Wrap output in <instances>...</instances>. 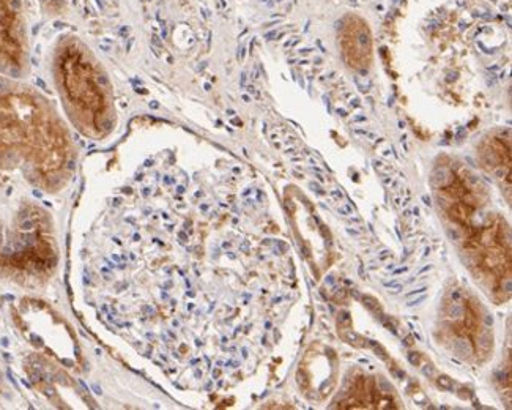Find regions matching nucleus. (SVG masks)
<instances>
[{
    "instance_id": "obj_27",
    "label": "nucleus",
    "mask_w": 512,
    "mask_h": 410,
    "mask_svg": "<svg viewBox=\"0 0 512 410\" xmlns=\"http://www.w3.org/2000/svg\"><path fill=\"white\" fill-rule=\"evenodd\" d=\"M423 201H424V204L429 205V207H431L432 201H431V198H429V196H423Z\"/></svg>"
},
{
    "instance_id": "obj_1",
    "label": "nucleus",
    "mask_w": 512,
    "mask_h": 410,
    "mask_svg": "<svg viewBox=\"0 0 512 410\" xmlns=\"http://www.w3.org/2000/svg\"><path fill=\"white\" fill-rule=\"evenodd\" d=\"M75 169V141L56 105L23 79L0 75V171L56 194Z\"/></svg>"
},
{
    "instance_id": "obj_5",
    "label": "nucleus",
    "mask_w": 512,
    "mask_h": 410,
    "mask_svg": "<svg viewBox=\"0 0 512 410\" xmlns=\"http://www.w3.org/2000/svg\"><path fill=\"white\" fill-rule=\"evenodd\" d=\"M453 351L457 357L464 358L465 360V358L472 357L473 346L470 341L462 340V338H459V340L454 341Z\"/></svg>"
},
{
    "instance_id": "obj_13",
    "label": "nucleus",
    "mask_w": 512,
    "mask_h": 410,
    "mask_svg": "<svg viewBox=\"0 0 512 410\" xmlns=\"http://www.w3.org/2000/svg\"><path fill=\"white\" fill-rule=\"evenodd\" d=\"M448 235L453 240H461L462 239L461 231H459V229H456V228H454V229L448 228Z\"/></svg>"
},
{
    "instance_id": "obj_26",
    "label": "nucleus",
    "mask_w": 512,
    "mask_h": 410,
    "mask_svg": "<svg viewBox=\"0 0 512 410\" xmlns=\"http://www.w3.org/2000/svg\"><path fill=\"white\" fill-rule=\"evenodd\" d=\"M404 344H405V346H412V344H413L412 336H407V338H405Z\"/></svg>"
},
{
    "instance_id": "obj_19",
    "label": "nucleus",
    "mask_w": 512,
    "mask_h": 410,
    "mask_svg": "<svg viewBox=\"0 0 512 410\" xmlns=\"http://www.w3.org/2000/svg\"><path fill=\"white\" fill-rule=\"evenodd\" d=\"M339 213L341 215H352V207L350 205H342V207H339Z\"/></svg>"
},
{
    "instance_id": "obj_24",
    "label": "nucleus",
    "mask_w": 512,
    "mask_h": 410,
    "mask_svg": "<svg viewBox=\"0 0 512 410\" xmlns=\"http://www.w3.org/2000/svg\"><path fill=\"white\" fill-rule=\"evenodd\" d=\"M311 188L312 190L316 191L317 194H327L325 193V191L322 190V188H320V185H317V183H311Z\"/></svg>"
},
{
    "instance_id": "obj_16",
    "label": "nucleus",
    "mask_w": 512,
    "mask_h": 410,
    "mask_svg": "<svg viewBox=\"0 0 512 410\" xmlns=\"http://www.w3.org/2000/svg\"><path fill=\"white\" fill-rule=\"evenodd\" d=\"M457 395L461 396L462 399H470L473 393L472 390H468V388H461V392L457 393Z\"/></svg>"
},
{
    "instance_id": "obj_4",
    "label": "nucleus",
    "mask_w": 512,
    "mask_h": 410,
    "mask_svg": "<svg viewBox=\"0 0 512 410\" xmlns=\"http://www.w3.org/2000/svg\"><path fill=\"white\" fill-rule=\"evenodd\" d=\"M30 45L23 0H0V75L26 78Z\"/></svg>"
},
{
    "instance_id": "obj_11",
    "label": "nucleus",
    "mask_w": 512,
    "mask_h": 410,
    "mask_svg": "<svg viewBox=\"0 0 512 410\" xmlns=\"http://www.w3.org/2000/svg\"><path fill=\"white\" fill-rule=\"evenodd\" d=\"M369 344L374 347L375 354L380 355L382 360H388V355H386L385 349L380 344L375 343V341H369Z\"/></svg>"
},
{
    "instance_id": "obj_10",
    "label": "nucleus",
    "mask_w": 512,
    "mask_h": 410,
    "mask_svg": "<svg viewBox=\"0 0 512 410\" xmlns=\"http://www.w3.org/2000/svg\"><path fill=\"white\" fill-rule=\"evenodd\" d=\"M438 387H442L446 392H453L454 390V382L451 377L448 376H440L437 379Z\"/></svg>"
},
{
    "instance_id": "obj_30",
    "label": "nucleus",
    "mask_w": 512,
    "mask_h": 410,
    "mask_svg": "<svg viewBox=\"0 0 512 410\" xmlns=\"http://www.w3.org/2000/svg\"><path fill=\"white\" fill-rule=\"evenodd\" d=\"M388 256H391L390 251H383L382 256H380V259H386Z\"/></svg>"
},
{
    "instance_id": "obj_17",
    "label": "nucleus",
    "mask_w": 512,
    "mask_h": 410,
    "mask_svg": "<svg viewBox=\"0 0 512 410\" xmlns=\"http://www.w3.org/2000/svg\"><path fill=\"white\" fill-rule=\"evenodd\" d=\"M426 291L427 287H421V289H415V291L409 292V294H405V297H407V299H410V297H413V295L424 294V292Z\"/></svg>"
},
{
    "instance_id": "obj_18",
    "label": "nucleus",
    "mask_w": 512,
    "mask_h": 410,
    "mask_svg": "<svg viewBox=\"0 0 512 410\" xmlns=\"http://www.w3.org/2000/svg\"><path fill=\"white\" fill-rule=\"evenodd\" d=\"M423 374L426 377H431L434 374V366L432 365H424L423 366Z\"/></svg>"
},
{
    "instance_id": "obj_20",
    "label": "nucleus",
    "mask_w": 512,
    "mask_h": 410,
    "mask_svg": "<svg viewBox=\"0 0 512 410\" xmlns=\"http://www.w3.org/2000/svg\"><path fill=\"white\" fill-rule=\"evenodd\" d=\"M393 374L396 379H399V381H402V379H405V373L404 371H401V369H393Z\"/></svg>"
},
{
    "instance_id": "obj_31",
    "label": "nucleus",
    "mask_w": 512,
    "mask_h": 410,
    "mask_svg": "<svg viewBox=\"0 0 512 410\" xmlns=\"http://www.w3.org/2000/svg\"><path fill=\"white\" fill-rule=\"evenodd\" d=\"M396 284H399V283H397L396 280H393V281H390V283H385V287H394V286H396Z\"/></svg>"
},
{
    "instance_id": "obj_37",
    "label": "nucleus",
    "mask_w": 512,
    "mask_h": 410,
    "mask_svg": "<svg viewBox=\"0 0 512 410\" xmlns=\"http://www.w3.org/2000/svg\"><path fill=\"white\" fill-rule=\"evenodd\" d=\"M427 254H431V248H426V251H424V256H427Z\"/></svg>"
},
{
    "instance_id": "obj_29",
    "label": "nucleus",
    "mask_w": 512,
    "mask_h": 410,
    "mask_svg": "<svg viewBox=\"0 0 512 410\" xmlns=\"http://www.w3.org/2000/svg\"><path fill=\"white\" fill-rule=\"evenodd\" d=\"M331 194H333L334 198H339V199L342 198L341 191H333V193H331Z\"/></svg>"
},
{
    "instance_id": "obj_23",
    "label": "nucleus",
    "mask_w": 512,
    "mask_h": 410,
    "mask_svg": "<svg viewBox=\"0 0 512 410\" xmlns=\"http://www.w3.org/2000/svg\"><path fill=\"white\" fill-rule=\"evenodd\" d=\"M424 300H426V295L423 294V297H420V299L412 300V302L407 303V306L420 305V303L424 302Z\"/></svg>"
},
{
    "instance_id": "obj_32",
    "label": "nucleus",
    "mask_w": 512,
    "mask_h": 410,
    "mask_svg": "<svg viewBox=\"0 0 512 410\" xmlns=\"http://www.w3.org/2000/svg\"><path fill=\"white\" fill-rule=\"evenodd\" d=\"M431 269H432V265H427V267H424V269L420 270V275H421V273H426L427 270H431Z\"/></svg>"
},
{
    "instance_id": "obj_2",
    "label": "nucleus",
    "mask_w": 512,
    "mask_h": 410,
    "mask_svg": "<svg viewBox=\"0 0 512 410\" xmlns=\"http://www.w3.org/2000/svg\"><path fill=\"white\" fill-rule=\"evenodd\" d=\"M52 79L71 125L90 139H104L116 127V106L103 68L75 35H65L52 51Z\"/></svg>"
},
{
    "instance_id": "obj_21",
    "label": "nucleus",
    "mask_w": 512,
    "mask_h": 410,
    "mask_svg": "<svg viewBox=\"0 0 512 410\" xmlns=\"http://www.w3.org/2000/svg\"><path fill=\"white\" fill-rule=\"evenodd\" d=\"M346 340H349V343H355V341L360 340V336L355 335V333H347Z\"/></svg>"
},
{
    "instance_id": "obj_22",
    "label": "nucleus",
    "mask_w": 512,
    "mask_h": 410,
    "mask_svg": "<svg viewBox=\"0 0 512 410\" xmlns=\"http://www.w3.org/2000/svg\"><path fill=\"white\" fill-rule=\"evenodd\" d=\"M451 299H453V302H461L462 295L459 291H453V294H451Z\"/></svg>"
},
{
    "instance_id": "obj_7",
    "label": "nucleus",
    "mask_w": 512,
    "mask_h": 410,
    "mask_svg": "<svg viewBox=\"0 0 512 410\" xmlns=\"http://www.w3.org/2000/svg\"><path fill=\"white\" fill-rule=\"evenodd\" d=\"M478 343L479 347L484 349V351H490V349H492V346H494V336L490 333L489 328H484L483 332H481V335H479L478 338Z\"/></svg>"
},
{
    "instance_id": "obj_35",
    "label": "nucleus",
    "mask_w": 512,
    "mask_h": 410,
    "mask_svg": "<svg viewBox=\"0 0 512 410\" xmlns=\"http://www.w3.org/2000/svg\"><path fill=\"white\" fill-rule=\"evenodd\" d=\"M347 232H349V234H352V235H360V232L352 231V229H347Z\"/></svg>"
},
{
    "instance_id": "obj_25",
    "label": "nucleus",
    "mask_w": 512,
    "mask_h": 410,
    "mask_svg": "<svg viewBox=\"0 0 512 410\" xmlns=\"http://www.w3.org/2000/svg\"><path fill=\"white\" fill-rule=\"evenodd\" d=\"M409 270V267H402V269L394 270V275H401V273H405Z\"/></svg>"
},
{
    "instance_id": "obj_33",
    "label": "nucleus",
    "mask_w": 512,
    "mask_h": 410,
    "mask_svg": "<svg viewBox=\"0 0 512 410\" xmlns=\"http://www.w3.org/2000/svg\"><path fill=\"white\" fill-rule=\"evenodd\" d=\"M360 363H363V365H369L368 358H361Z\"/></svg>"
},
{
    "instance_id": "obj_3",
    "label": "nucleus",
    "mask_w": 512,
    "mask_h": 410,
    "mask_svg": "<svg viewBox=\"0 0 512 410\" xmlns=\"http://www.w3.org/2000/svg\"><path fill=\"white\" fill-rule=\"evenodd\" d=\"M59 250L51 217L40 205L19 202L0 210V280L35 286L57 269Z\"/></svg>"
},
{
    "instance_id": "obj_36",
    "label": "nucleus",
    "mask_w": 512,
    "mask_h": 410,
    "mask_svg": "<svg viewBox=\"0 0 512 410\" xmlns=\"http://www.w3.org/2000/svg\"><path fill=\"white\" fill-rule=\"evenodd\" d=\"M413 213H415L416 217H418V215H420V209H418V207H415V209H413Z\"/></svg>"
},
{
    "instance_id": "obj_8",
    "label": "nucleus",
    "mask_w": 512,
    "mask_h": 410,
    "mask_svg": "<svg viewBox=\"0 0 512 410\" xmlns=\"http://www.w3.org/2000/svg\"><path fill=\"white\" fill-rule=\"evenodd\" d=\"M448 316L451 319H461V317L465 316V308L461 305V302L449 303Z\"/></svg>"
},
{
    "instance_id": "obj_34",
    "label": "nucleus",
    "mask_w": 512,
    "mask_h": 410,
    "mask_svg": "<svg viewBox=\"0 0 512 410\" xmlns=\"http://www.w3.org/2000/svg\"><path fill=\"white\" fill-rule=\"evenodd\" d=\"M334 283V280H333V276H327V284H333Z\"/></svg>"
},
{
    "instance_id": "obj_12",
    "label": "nucleus",
    "mask_w": 512,
    "mask_h": 410,
    "mask_svg": "<svg viewBox=\"0 0 512 410\" xmlns=\"http://www.w3.org/2000/svg\"><path fill=\"white\" fill-rule=\"evenodd\" d=\"M407 360H409L413 366H420L421 355L418 354V352H409V354H407Z\"/></svg>"
},
{
    "instance_id": "obj_28",
    "label": "nucleus",
    "mask_w": 512,
    "mask_h": 410,
    "mask_svg": "<svg viewBox=\"0 0 512 410\" xmlns=\"http://www.w3.org/2000/svg\"><path fill=\"white\" fill-rule=\"evenodd\" d=\"M350 294H352V295H353V297H355V299H357V300H360V299H361V295H360V294H358V292H357V291H353V289H352V291H350Z\"/></svg>"
},
{
    "instance_id": "obj_6",
    "label": "nucleus",
    "mask_w": 512,
    "mask_h": 410,
    "mask_svg": "<svg viewBox=\"0 0 512 410\" xmlns=\"http://www.w3.org/2000/svg\"><path fill=\"white\" fill-rule=\"evenodd\" d=\"M451 174H449L446 169H440V171L434 172V176L431 177L432 187L435 188H446L449 183L453 182L451 179Z\"/></svg>"
},
{
    "instance_id": "obj_15",
    "label": "nucleus",
    "mask_w": 512,
    "mask_h": 410,
    "mask_svg": "<svg viewBox=\"0 0 512 410\" xmlns=\"http://www.w3.org/2000/svg\"><path fill=\"white\" fill-rule=\"evenodd\" d=\"M350 322H352V319H350V314L342 313L341 316H339V324L341 325H350Z\"/></svg>"
},
{
    "instance_id": "obj_14",
    "label": "nucleus",
    "mask_w": 512,
    "mask_h": 410,
    "mask_svg": "<svg viewBox=\"0 0 512 410\" xmlns=\"http://www.w3.org/2000/svg\"><path fill=\"white\" fill-rule=\"evenodd\" d=\"M379 384H380V388H382L383 392H385V393L393 392V387H391V385L388 384V382H386L385 379H383V377H380Z\"/></svg>"
},
{
    "instance_id": "obj_9",
    "label": "nucleus",
    "mask_w": 512,
    "mask_h": 410,
    "mask_svg": "<svg viewBox=\"0 0 512 410\" xmlns=\"http://www.w3.org/2000/svg\"><path fill=\"white\" fill-rule=\"evenodd\" d=\"M363 303L368 310H371L372 313L379 314L380 311H382V306H380L379 300L374 299V297H371V295H364L363 297Z\"/></svg>"
}]
</instances>
